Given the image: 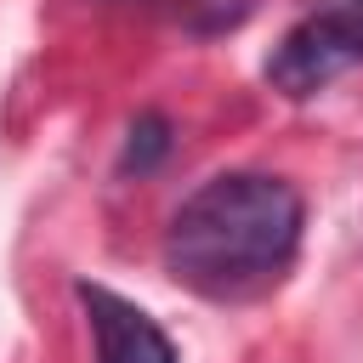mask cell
<instances>
[{
    "instance_id": "5b68a950",
    "label": "cell",
    "mask_w": 363,
    "mask_h": 363,
    "mask_svg": "<svg viewBox=\"0 0 363 363\" xmlns=\"http://www.w3.org/2000/svg\"><path fill=\"white\" fill-rule=\"evenodd\" d=\"M255 11V0H187V23L199 34H227Z\"/></svg>"
},
{
    "instance_id": "7a4b0ae2",
    "label": "cell",
    "mask_w": 363,
    "mask_h": 363,
    "mask_svg": "<svg viewBox=\"0 0 363 363\" xmlns=\"http://www.w3.org/2000/svg\"><path fill=\"white\" fill-rule=\"evenodd\" d=\"M363 62V0H323L312 17H301L267 57V85L284 96H318L346 68Z\"/></svg>"
},
{
    "instance_id": "3957f363",
    "label": "cell",
    "mask_w": 363,
    "mask_h": 363,
    "mask_svg": "<svg viewBox=\"0 0 363 363\" xmlns=\"http://www.w3.org/2000/svg\"><path fill=\"white\" fill-rule=\"evenodd\" d=\"M74 295H79V306L91 318L102 363H176V346L164 340V329L136 301H125V295H113L102 284H79Z\"/></svg>"
},
{
    "instance_id": "277c9868",
    "label": "cell",
    "mask_w": 363,
    "mask_h": 363,
    "mask_svg": "<svg viewBox=\"0 0 363 363\" xmlns=\"http://www.w3.org/2000/svg\"><path fill=\"white\" fill-rule=\"evenodd\" d=\"M164 147H170V136H164V119H159V113H142V119L130 125V142H125V159H119V164L142 176V170H147V164H153Z\"/></svg>"
},
{
    "instance_id": "6da1fadb",
    "label": "cell",
    "mask_w": 363,
    "mask_h": 363,
    "mask_svg": "<svg viewBox=\"0 0 363 363\" xmlns=\"http://www.w3.org/2000/svg\"><path fill=\"white\" fill-rule=\"evenodd\" d=\"M301 193L261 170L210 176L182 199L164 233V267L204 301L267 295L301 250Z\"/></svg>"
}]
</instances>
